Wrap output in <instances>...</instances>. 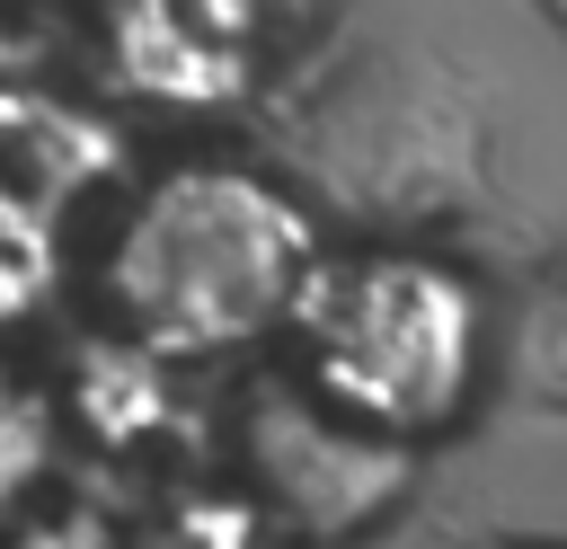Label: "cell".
<instances>
[{
	"label": "cell",
	"instance_id": "obj_1",
	"mask_svg": "<svg viewBox=\"0 0 567 549\" xmlns=\"http://www.w3.org/2000/svg\"><path fill=\"white\" fill-rule=\"evenodd\" d=\"M310 266H319V239L284 186L195 159L151 177L124 204L97 257V292L115 328L168 363V354H221L284 328Z\"/></svg>",
	"mask_w": 567,
	"mask_h": 549
},
{
	"label": "cell",
	"instance_id": "obj_2",
	"mask_svg": "<svg viewBox=\"0 0 567 549\" xmlns=\"http://www.w3.org/2000/svg\"><path fill=\"white\" fill-rule=\"evenodd\" d=\"M292 328H301L310 390L399 443L452 425L478 381V292L416 248L310 266Z\"/></svg>",
	"mask_w": 567,
	"mask_h": 549
},
{
	"label": "cell",
	"instance_id": "obj_3",
	"mask_svg": "<svg viewBox=\"0 0 567 549\" xmlns=\"http://www.w3.org/2000/svg\"><path fill=\"white\" fill-rule=\"evenodd\" d=\"M248 469L266 487V505L292 531H354L363 514H381L408 478L399 434L354 425L346 407H328L319 390H257L248 398Z\"/></svg>",
	"mask_w": 567,
	"mask_h": 549
},
{
	"label": "cell",
	"instance_id": "obj_4",
	"mask_svg": "<svg viewBox=\"0 0 567 549\" xmlns=\"http://www.w3.org/2000/svg\"><path fill=\"white\" fill-rule=\"evenodd\" d=\"M239 27H248V0H133L124 35H115V62H124L133 89L204 106V97L239 89V71H248Z\"/></svg>",
	"mask_w": 567,
	"mask_h": 549
},
{
	"label": "cell",
	"instance_id": "obj_5",
	"mask_svg": "<svg viewBox=\"0 0 567 549\" xmlns=\"http://www.w3.org/2000/svg\"><path fill=\"white\" fill-rule=\"evenodd\" d=\"M80 416H89L106 443L142 434V425L159 416V354H151V345H133V336L89 345V354H80Z\"/></svg>",
	"mask_w": 567,
	"mask_h": 549
},
{
	"label": "cell",
	"instance_id": "obj_6",
	"mask_svg": "<svg viewBox=\"0 0 567 549\" xmlns=\"http://www.w3.org/2000/svg\"><path fill=\"white\" fill-rule=\"evenodd\" d=\"M53 292V221L35 213V195L0 186V328L27 319Z\"/></svg>",
	"mask_w": 567,
	"mask_h": 549
},
{
	"label": "cell",
	"instance_id": "obj_7",
	"mask_svg": "<svg viewBox=\"0 0 567 549\" xmlns=\"http://www.w3.org/2000/svg\"><path fill=\"white\" fill-rule=\"evenodd\" d=\"M44 452H53V416H44V398H35L27 381L0 372V514L44 478Z\"/></svg>",
	"mask_w": 567,
	"mask_h": 549
},
{
	"label": "cell",
	"instance_id": "obj_8",
	"mask_svg": "<svg viewBox=\"0 0 567 549\" xmlns=\"http://www.w3.org/2000/svg\"><path fill=\"white\" fill-rule=\"evenodd\" d=\"M0 549H106V540H97V522H80V514H53V522H18Z\"/></svg>",
	"mask_w": 567,
	"mask_h": 549
},
{
	"label": "cell",
	"instance_id": "obj_9",
	"mask_svg": "<svg viewBox=\"0 0 567 549\" xmlns=\"http://www.w3.org/2000/svg\"><path fill=\"white\" fill-rule=\"evenodd\" d=\"M487 549H567V540H487Z\"/></svg>",
	"mask_w": 567,
	"mask_h": 549
},
{
	"label": "cell",
	"instance_id": "obj_10",
	"mask_svg": "<svg viewBox=\"0 0 567 549\" xmlns=\"http://www.w3.org/2000/svg\"><path fill=\"white\" fill-rule=\"evenodd\" d=\"M540 9H549V18H558V27H567V0H540Z\"/></svg>",
	"mask_w": 567,
	"mask_h": 549
}]
</instances>
